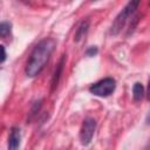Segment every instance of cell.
Returning a JSON list of instances; mask_svg holds the SVG:
<instances>
[{
  "label": "cell",
  "mask_w": 150,
  "mask_h": 150,
  "mask_svg": "<svg viewBox=\"0 0 150 150\" xmlns=\"http://www.w3.org/2000/svg\"><path fill=\"white\" fill-rule=\"evenodd\" d=\"M144 96V87L141 82H136L132 87V97L135 101H141Z\"/></svg>",
  "instance_id": "obj_8"
},
{
  "label": "cell",
  "mask_w": 150,
  "mask_h": 150,
  "mask_svg": "<svg viewBox=\"0 0 150 150\" xmlns=\"http://www.w3.org/2000/svg\"><path fill=\"white\" fill-rule=\"evenodd\" d=\"M64 64H66V54H63L59 61V63L56 64L55 67V70H54V74L52 76V82H50V91L53 93L59 83H60V80H61V76H62V73H63V68H64Z\"/></svg>",
  "instance_id": "obj_5"
},
{
  "label": "cell",
  "mask_w": 150,
  "mask_h": 150,
  "mask_svg": "<svg viewBox=\"0 0 150 150\" xmlns=\"http://www.w3.org/2000/svg\"><path fill=\"white\" fill-rule=\"evenodd\" d=\"M146 123H150V114L146 116Z\"/></svg>",
  "instance_id": "obj_15"
},
{
  "label": "cell",
  "mask_w": 150,
  "mask_h": 150,
  "mask_svg": "<svg viewBox=\"0 0 150 150\" xmlns=\"http://www.w3.org/2000/svg\"><path fill=\"white\" fill-rule=\"evenodd\" d=\"M12 32V23L8 21H2L0 23V36L2 39H6L8 35H11Z\"/></svg>",
  "instance_id": "obj_10"
},
{
  "label": "cell",
  "mask_w": 150,
  "mask_h": 150,
  "mask_svg": "<svg viewBox=\"0 0 150 150\" xmlns=\"http://www.w3.org/2000/svg\"><path fill=\"white\" fill-rule=\"evenodd\" d=\"M97 53H98V49H97V47H96V46H91V47H89V48L86 50V55H87V56H89V57L95 56Z\"/></svg>",
  "instance_id": "obj_11"
},
{
  "label": "cell",
  "mask_w": 150,
  "mask_h": 150,
  "mask_svg": "<svg viewBox=\"0 0 150 150\" xmlns=\"http://www.w3.org/2000/svg\"><path fill=\"white\" fill-rule=\"evenodd\" d=\"M21 143V131L19 127H12L8 136L7 150H19Z\"/></svg>",
  "instance_id": "obj_6"
},
{
  "label": "cell",
  "mask_w": 150,
  "mask_h": 150,
  "mask_svg": "<svg viewBox=\"0 0 150 150\" xmlns=\"http://www.w3.org/2000/svg\"><path fill=\"white\" fill-rule=\"evenodd\" d=\"M42 102H43V100H39V101H35L34 102V104L32 105V109L29 111V115H28V118H27V123H29L36 116V114L40 111V109L42 107Z\"/></svg>",
  "instance_id": "obj_9"
},
{
  "label": "cell",
  "mask_w": 150,
  "mask_h": 150,
  "mask_svg": "<svg viewBox=\"0 0 150 150\" xmlns=\"http://www.w3.org/2000/svg\"><path fill=\"white\" fill-rule=\"evenodd\" d=\"M138 18H139V15H136V16H134L131 20H132V22L130 23V26H129V30H128V35L130 34V33H132L134 32V29H135V26L137 25V22H138Z\"/></svg>",
  "instance_id": "obj_12"
},
{
  "label": "cell",
  "mask_w": 150,
  "mask_h": 150,
  "mask_svg": "<svg viewBox=\"0 0 150 150\" xmlns=\"http://www.w3.org/2000/svg\"><path fill=\"white\" fill-rule=\"evenodd\" d=\"M116 88V81L112 77H104L89 87L90 94L98 97H107L114 93Z\"/></svg>",
  "instance_id": "obj_3"
},
{
  "label": "cell",
  "mask_w": 150,
  "mask_h": 150,
  "mask_svg": "<svg viewBox=\"0 0 150 150\" xmlns=\"http://www.w3.org/2000/svg\"><path fill=\"white\" fill-rule=\"evenodd\" d=\"M95 129H96V121L93 117H86L83 120L81 130H80V141L82 145H88L91 139L93 136L95 134Z\"/></svg>",
  "instance_id": "obj_4"
},
{
  "label": "cell",
  "mask_w": 150,
  "mask_h": 150,
  "mask_svg": "<svg viewBox=\"0 0 150 150\" xmlns=\"http://www.w3.org/2000/svg\"><path fill=\"white\" fill-rule=\"evenodd\" d=\"M139 1L136 0V1H129L124 8L118 13V15L115 18L112 25H111V28H110V34L111 35H117L124 27L125 22L128 21V19L130 16H132V14L135 13V11L137 9V7L139 6Z\"/></svg>",
  "instance_id": "obj_2"
},
{
  "label": "cell",
  "mask_w": 150,
  "mask_h": 150,
  "mask_svg": "<svg viewBox=\"0 0 150 150\" xmlns=\"http://www.w3.org/2000/svg\"><path fill=\"white\" fill-rule=\"evenodd\" d=\"M55 47L56 41L52 38H46L38 42V45L33 48L25 67V73L28 77H35L43 70Z\"/></svg>",
  "instance_id": "obj_1"
},
{
  "label": "cell",
  "mask_w": 150,
  "mask_h": 150,
  "mask_svg": "<svg viewBox=\"0 0 150 150\" xmlns=\"http://www.w3.org/2000/svg\"><path fill=\"white\" fill-rule=\"evenodd\" d=\"M89 25H90V21L88 19H84L80 22V25L77 26L76 30H75V35H74V41L75 42H80L88 33V29H89Z\"/></svg>",
  "instance_id": "obj_7"
},
{
  "label": "cell",
  "mask_w": 150,
  "mask_h": 150,
  "mask_svg": "<svg viewBox=\"0 0 150 150\" xmlns=\"http://www.w3.org/2000/svg\"><path fill=\"white\" fill-rule=\"evenodd\" d=\"M146 98L150 101V82L148 84V89H146Z\"/></svg>",
  "instance_id": "obj_14"
},
{
  "label": "cell",
  "mask_w": 150,
  "mask_h": 150,
  "mask_svg": "<svg viewBox=\"0 0 150 150\" xmlns=\"http://www.w3.org/2000/svg\"><path fill=\"white\" fill-rule=\"evenodd\" d=\"M0 48H1V53H2V56H1V63H4L5 62V60H6V50H5V46H0Z\"/></svg>",
  "instance_id": "obj_13"
}]
</instances>
